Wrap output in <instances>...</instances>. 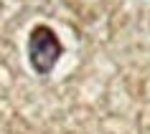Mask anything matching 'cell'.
<instances>
[{"label": "cell", "mask_w": 150, "mask_h": 134, "mask_svg": "<svg viewBox=\"0 0 150 134\" xmlns=\"http://www.w3.org/2000/svg\"><path fill=\"white\" fill-rule=\"evenodd\" d=\"M59 56H61V43L56 38V33L48 31L46 25L33 28L31 38H28V58H31L33 68L38 73H48Z\"/></svg>", "instance_id": "6da1fadb"}]
</instances>
